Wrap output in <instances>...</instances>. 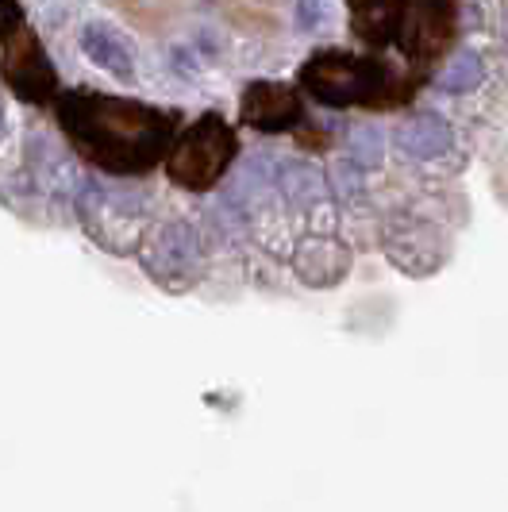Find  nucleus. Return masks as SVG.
Listing matches in <instances>:
<instances>
[{
    "label": "nucleus",
    "instance_id": "f257e3e1",
    "mask_svg": "<svg viewBox=\"0 0 508 512\" xmlns=\"http://www.w3.org/2000/svg\"><path fill=\"white\" fill-rule=\"evenodd\" d=\"M58 120L74 147L93 166L116 178H135L151 170L178 139V120L147 104L97 97V93H70L58 104Z\"/></svg>",
    "mask_w": 508,
    "mask_h": 512
},
{
    "label": "nucleus",
    "instance_id": "f03ea898",
    "mask_svg": "<svg viewBox=\"0 0 508 512\" xmlns=\"http://www.w3.org/2000/svg\"><path fill=\"white\" fill-rule=\"evenodd\" d=\"M355 31L370 43L401 47V54L428 62L447 47L455 27L451 0H351Z\"/></svg>",
    "mask_w": 508,
    "mask_h": 512
},
{
    "label": "nucleus",
    "instance_id": "7ed1b4c3",
    "mask_svg": "<svg viewBox=\"0 0 508 512\" xmlns=\"http://www.w3.org/2000/svg\"><path fill=\"white\" fill-rule=\"evenodd\" d=\"M305 89L324 104H389L397 101V77L389 66L358 54H316L301 70Z\"/></svg>",
    "mask_w": 508,
    "mask_h": 512
},
{
    "label": "nucleus",
    "instance_id": "20e7f679",
    "mask_svg": "<svg viewBox=\"0 0 508 512\" xmlns=\"http://www.w3.org/2000/svg\"><path fill=\"white\" fill-rule=\"evenodd\" d=\"M235 158V131L220 116H201L170 143V178L185 189H212Z\"/></svg>",
    "mask_w": 508,
    "mask_h": 512
},
{
    "label": "nucleus",
    "instance_id": "39448f33",
    "mask_svg": "<svg viewBox=\"0 0 508 512\" xmlns=\"http://www.w3.org/2000/svg\"><path fill=\"white\" fill-rule=\"evenodd\" d=\"M243 120L258 131H281L289 124L301 120V104L297 93L274 85V81H254L251 89L243 93Z\"/></svg>",
    "mask_w": 508,
    "mask_h": 512
},
{
    "label": "nucleus",
    "instance_id": "423d86ee",
    "mask_svg": "<svg viewBox=\"0 0 508 512\" xmlns=\"http://www.w3.org/2000/svg\"><path fill=\"white\" fill-rule=\"evenodd\" d=\"M347 251L335 243V239H308L305 247H301V255H297V270H301V278L312 285H331L335 278H343V270H347Z\"/></svg>",
    "mask_w": 508,
    "mask_h": 512
},
{
    "label": "nucleus",
    "instance_id": "0eeeda50",
    "mask_svg": "<svg viewBox=\"0 0 508 512\" xmlns=\"http://www.w3.org/2000/svg\"><path fill=\"white\" fill-rule=\"evenodd\" d=\"M147 270L158 278H166V270H181V266H197V239L189 228H166L147 251Z\"/></svg>",
    "mask_w": 508,
    "mask_h": 512
},
{
    "label": "nucleus",
    "instance_id": "6e6552de",
    "mask_svg": "<svg viewBox=\"0 0 508 512\" xmlns=\"http://www.w3.org/2000/svg\"><path fill=\"white\" fill-rule=\"evenodd\" d=\"M447 143H451V128L439 116H416L401 131V147L416 158H432V154L447 151Z\"/></svg>",
    "mask_w": 508,
    "mask_h": 512
},
{
    "label": "nucleus",
    "instance_id": "1a4fd4ad",
    "mask_svg": "<svg viewBox=\"0 0 508 512\" xmlns=\"http://www.w3.org/2000/svg\"><path fill=\"white\" fill-rule=\"evenodd\" d=\"M478 81H482V62L474 54H462L455 62V70L447 74V89H455V93L458 89H474Z\"/></svg>",
    "mask_w": 508,
    "mask_h": 512
}]
</instances>
